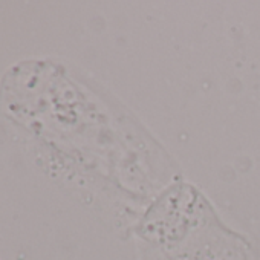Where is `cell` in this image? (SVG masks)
Here are the masks:
<instances>
[{
  "instance_id": "cell-1",
  "label": "cell",
  "mask_w": 260,
  "mask_h": 260,
  "mask_svg": "<svg viewBox=\"0 0 260 260\" xmlns=\"http://www.w3.org/2000/svg\"><path fill=\"white\" fill-rule=\"evenodd\" d=\"M135 246L138 260H255L249 242L226 226L214 210L169 243L135 242Z\"/></svg>"
}]
</instances>
